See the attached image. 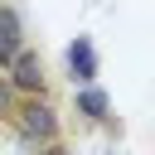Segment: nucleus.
<instances>
[{"label":"nucleus","instance_id":"nucleus-1","mask_svg":"<svg viewBox=\"0 0 155 155\" xmlns=\"http://www.w3.org/2000/svg\"><path fill=\"white\" fill-rule=\"evenodd\" d=\"M19 131H24L29 140H53V136H58V116H53V107H48L44 97L24 102V107H19Z\"/></svg>","mask_w":155,"mask_h":155},{"label":"nucleus","instance_id":"nucleus-7","mask_svg":"<svg viewBox=\"0 0 155 155\" xmlns=\"http://www.w3.org/2000/svg\"><path fill=\"white\" fill-rule=\"evenodd\" d=\"M48 155H68V150H63V145H53V150H48Z\"/></svg>","mask_w":155,"mask_h":155},{"label":"nucleus","instance_id":"nucleus-4","mask_svg":"<svg viewBox=\"0 0 155 155\" xmlns=\"http://www.w3.org/2000/svg\"><path fill=\"white\" fill-rule=\"evenodd\" d=\"M68 68H73V82H82V87L97 78V53H92L87 39H78V44L68 48Z\"/></svg>","mask_w":155,"mask_h":155},{"label":"nucleus","instance_id":"nucleus-3","mask_svg":"<svg viewBox=\"0 0 155 155\" xmlns=\"http://www.w3.org/2000/svg\"><path fill=\"white\" fill-rule=\"evenodd\" d=\"M24 44H19V15L10 10V5H0V68H10V58L19 53Z\"/></svg>","mask_w":155,"mask_h":155},{"label":"nucleus","instance_id":"nucleus-5","mask_svg":"<svg viewBox=\"0 0 155 155\" xmlns=\"http://www.w3.org/2000/svg\"><path fill=\"white\" fill-rule=\"evenodd\" d=\"M78 111H87V116H107V97H102L97 87H82V92H78Z\"/></svg>","mask_w":155,"mask_h":155},{"label":"nucleus","instance_id":"nucleus-2","mask_svg":"<svg viewBox=\"0 0 155 155\" xmlns=\"http://www.w3.org/2000/svg\"><path fill=\"white\" fill-rule=\"evenodd\" d=\"M10 87H19V92H44V63H39V53L34 48H19L15 58H10V78H5Z\"/></svg>","mask_w":155,"mask_h":155},{"label":"nucleus","instance_id":"nucleus-6","mask_svg":"<svg viewBox=\"0 0 155 155\" xmlns=\"http://www.w3.org/2000/svg\"><path fill=\"white\" fill-rule=\"evenodd\" d=\"M10 107H15V87L0 78V116H10Z\"/></svg>","mask_w":155,"mask_h":155}]
</instances>
